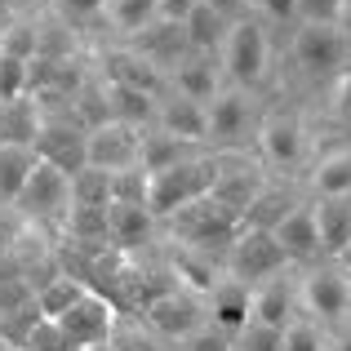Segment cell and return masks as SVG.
I'll return each mask as SVG.
<instances>
[{
    "label": "cell",
    "mask_w": 351,
    "mask_h": 351,
    "mask_svg": "<svg viewBox=\"0 0 351 351\" xmlns=\"http://www.w3.org/2000/svg\"><path fill=\"white\" fill-rule=\"evenodd\" d=\"M103 5H107V0H58V9L67 18H76V23H85V18H103Z\"/></svg>",
    "instance_id": "cell-43"
},
{
    "label": "cell",
    "mask_w": 351,
    "mask_h": 351,
    "mask_svg": "<svg viewBox=\"0 0 351 351\" xmlns=\"http://www.w3.org/2000/svg\"><path fill=\"white\" fill-rule=\"evenodd\" d=\"M0 351H5V338H0Z\"/></svg>",
    "instance_id": "cell-54"
},
{
    "label": "cell",
    "mask_w": 351,
    "mask_h": 351,
    "mask_svg": "<svg viewBox=\"0 0 351 351\" xmlns=\"http://www.w3.org/2000/svg\"><path fill=\"white\" fill-rule=\"evenodd\" d=\"M182 27H187V45H191V49H200V53H218V49H223V40H227V32H232V23H227L223 14H214L205 0L187 14V23H182Z\"/></svg>",
    "instance_id": "cell-27"
},
{
    "label": "cell",
    "mask_w": 351,
    "mask_h": 351,
    "mask_svg": "<svg viewBox=\"0 0 351 351\" xmlns=\"http://www.w3.org/2000/svg\"><path fill=\"white\" fill-rule=\"evenodd\" d=\"M302 23H338L343 14V0H298Z\"/></svg>",
    "instance_id": "cell-42"
},
{
    "label": "cell",
    "mask_w": 351,
    "mask_h": 351,
    "mask_svg": "<svg viewBox=\"0 0 351 351\" xmlns=\"http://www.w3.org/2000/svg\"><path fill=\"white\" fill-rule=\"evenodd\" d=\"M160 351H182V343H160Z\"/></svg>",
    "instance_id": "cell-52"
},
{
    "label": "cell",
    "mask_w": 351,
    "mask_h": 351,
    "mask_svg": "<svg viewBox=\"0 0 351 351\" xmlns=\"http://www.w3.org/2000/svg\"><path fill=\"white\" fill-rule=\"evenodd\" d=\"M311 182H316L320 196H351V147H338V152L320 156Z\"/></svg>",
    "instance_id": "cell-30"
},
{
    "label": "cell",
    "mask_w": 351,
    "mask_h": 351,
    "mask_svg": "<svg viewBox=\"0 0 351 351\" xmlns=\"http://www.w3.org/2000/svg\"><path fill=\"white\" fill-rule=\"evenodd\" d=\"M209 9H214V14H223L227 23H240V18L249 14V5H254V0H205Z\"/></svg>",
    "instance_id": "cell-46"
},
{
    "label": "cell",
    "mask_w": 351,
    "mask_h": 351,
    "mask_svg": "<svg viewBox=\"0 0 351 351\" xmlns=\"http://www.w3.org/2000/svg\"><path fill=\"white\" fill-rule=\"evenodd\" d=\"M112 67V85H129V89H143V94H160V67L143 53H112L107 58Z\"/></svg>",
    "instance_id": "cell-28"
},
{
    "label": "cell",
    "mask_w": 351,
    "mask_h": 351,
    "mask_svg": "<svg viewBox=\"0 0 351 351\" xmlns=\"http://www.w3.org/2000/svg\"><path fill=\"white\" fill-rule=\"evenodd\" d=\"M232 347H236V338L223 334L218 325H209V320H205V325H200L191 338H182V351H232Z\"/></svg>",
    "instance_id": "cell-41"
},
{
    "label": "cell",
    "mask_w": 351,
    "mask_h": 351,
    "mask_svg": "<svg viewBox=\"0 0 351 351\" xmlns=\"http://www.w3.org/2000/svg\"><path fill=\"white\" fill-rule=\"evenodd\" d=\"M23 351H80L76 343H71L67 334H62V325L58 320H36V329L23 338Z\"/></svg>",
    "instance_id": "cell-39"
},
{
    "label": "cell",
    "mask_w": 351,
    "mask_h": 351,
    "mask_svg": "<svg viewBox=\"0 0 351 351\" xmlns=\"http://www.w3.org/2000/svg\"><path fill=\"white\" fill-rule=\"evenodd\" d=\"M205 320H209L205 298L191 293V289H160L152 302H147V311H143V325L152 329L156 338H165V343L191 338Z\"/></svg>",
    "instance_id": "cell-3"
},
{
    "label": "cell",
    "mask_w": 351,
    "mask_h": 351,
    "mask_svg": "<svg viewBox=\"0 0 351 351\" xmlns=\"http://www.w3.org/2000/svg\"><path fill=\"white\" fill-rule=\"evenodd\" d=\"M173 227H178L182 245L205 249V254H227V249L236 245V236L245 232V218H240L236 209H227L223 200L205 196V200H196V205L178 209V214H173Z\"/></svg>",
    "instance_id": "cell-2"
},
{
    "label": "cell",
    "mask_w": 351,
    "mask_h": 351,
    "mask_svg": "<svg viewBox=\"0 0 351 351\" xmlns=\"http://www.w3.org/2000/svg\"><path fill=\"white\" fill-rule=\"evenodd\" d=\"M107 98H116L112 107V120H129V125H138V120H156V98L143 94V89H129V85H112L107 89Z\"/></svg>",
    "instance_id": "cell-34"
},
{
    "label": "cell",
    "mask_w": 351,
    "mask_h": 351,
    "mask_svg": "<svg viewBox=\"0 0 351 351\" xmlns=\"http://www.w3.org/2000/svg\"><path fill=\"white\" fill-rule=\"evenodd\" d=\"M311 214H316V227H320L325 258H338L343 245L351 240V196H320V205Z\"/></svg>",
    "instance_id": "cell-22"
},
{
    "label": "cell",
    "mask_w": 351,
    "mask_h": 351,
    "mask_svg": "<svg viewBox=\"0 0 351 351\" xmlns=\"http://www.w3.org/2000/svg\"><path fill=\"white\" fill-rule=\"evenodd\" d=\"M205 112H209V138L214 143H240L249 134V98L240 85L218 89L205 103Z\"/></svg>",
    "instance_id": "cell-15"
},
{
    "label": "cell",
    "mask_w": 351,
    "mask_h": 351,
    "mask_svg": "<svg viewBox=\"0 0 351 351\" xmlns=\"http://www.w3.org/2000/svg\"><path fill=\"white\" fill-rule=\"evenodd\" d=\"M236 351H285V329L249 320V325L236 334Z\"/></svg>",
    "instance_id": "cell-40"
},
{
    "label": "cell",
    "mask_w": 351,
    "mask_h": 351,
    "mask_svg": "<svg viewBox=\"0 0 351 351\" xmlns=\"http://www.w3.org/2000/svg\"><path fill=\"white\" fill-rule=\"evenodd\" d=\"M36 165V147H18V143H0V205H18L27 178Z\"/></svg>",
    "instance_id": "cell-24"
},
{
    "label": "cell",
    "mask_w": 351,
    "mask_h": 351,
    "mask_svg": "<svg viewBox=\"0 0 351 351\" xmlns=\"http://www.w3.org/2000/svg\"><path fill=\"white\" fill-rule=\"evenodd\" d=\"M293 316H298V289L285 280V271L263 280V285H254V320L258 325L285 329Z\"/></svg>",
    "instance_id": "cell-19"
},
{
    "label": "cell",
    "mask_w": 351,
    "mask_h": 351,
    "mask_svg": "<svg viewBox=\"0 0 351 351\" xmlns=\"http://www.w3.org/2000/svg\"><path fill=\"white\" fill-rule=\"evenodd\" d=\"M289 209H293V200L285 196L280 187H263V191H258V200L245 209V227H258V232H276V223H280Z\"/></svg>",
    "instance_id": "cell-33"
},
{
    "label": "cell",
    "mask_w": 351,
    "mask_h": 351,
    "mask_svg": "<svg viewBox=\"0 0 351 351\" xmlns=\"http://www.w3.org/2000/svg\"><path fill=\"white\" fill-rule=\"evenodd\" d=\"M298 307L307 311L311 320H320V325L347 320L351 316V276L338 263L316 267V271L302 280V289H298Z\"/></svg>",
    "instance_id": "cell-6"
},
{
    "label": "cell",
    "mask_w": 351,
    "mask_h": 351,
    "mask_svg": "<svg viewBox=\"0 0 351 351\" xmlns=\"http://www.w3.org/2000/svg\"><path fill=\"white\" fill-rule=\"evenodd\" d=\"M329 351H351V325L343 329V334L334 338V343H329Z\"/></svg>",
    "instance_id": "cell-49"
},
{
    "label": "cell",
    "mask_w": 351,
    "mask_h": 351,
    "mask_svg": "<svg viewBox=\"0 0 351 351\" xmlns=\"http://www.w3.org/2000/svg\"><path fill=\"white\" fill-rule=\"evenodd\" d=\"M276 240H280V249H285V258L289 263H311V258H320L325 249H320V227H316V214L311 209H302V205H293L289 214L276 223Z\"/></svg>",
    "instance_id": "cell-17"
},
{
    "label": "cell",
    "mask_w": 351,
    "mask_h": 351,
    "mask_svg": "<svg viewBox=\"0 0 351 351\" xmlns=\"http://www.w3.org/2000/svg\"><path fill=\"white\" fill-rule=\"evenodd\" d=\"M40 134V112L32 98H5L0 103V143H18V147H36Z\"/></svg>",
    "instance_id": "cell-23"
},
{
    "label": "cell",
    "mask_w": 351,
    "mask_h": 351,
    "mask_svg": "<svg viewBox=\"0 0 351 351\" xmlns=\"http://www.w3.org/2000/svg\"><path fill=\"white\" fill-rule=\"evenodd\" d=\"M334 107H338V116H351V67H343V76H338V89H334Z\"/></svg>",
    "instance_id": "cell-47"
},
{
    "label": "cell",
    "mask_w": 351,
    "mask_h": 351,
    "mask_svg": "<svg viewBox=\"0 0 351 351\" xmlns=\"http://www.w3.org/2000/svg\"><path fill=\"white\" fill-rule=\"evenodd\" d=\"M214 173H218V160H205V156H187V160L152 173V182H147V209L156 218H173L178 209L196 205V200H205L214 191Z\"/></svg>",
    "instance_id": "cell-1"
},
{
    "label": "cell",
    "mask_w": 351,
    "mask_h": 351,
    "mask_svg": "<svg viewBox=\"0 0 351 351\" xmlns=\"http://www.w3.org/2000/svg\"><path fill=\"white\" fill-rule=\"evenodd\" d=\"M116 351H160V338L143 325V320H116L112 338H107Z\"/></svg>",
    "instance_id": "cell-38"
},
{
    "label": "cell",
    "mask_w": 351,
    "mask_h": 351,
    "mask_svg": "<svg viewBox=\"0 0 351 351\" xmlns=\"http://www.w3.org/2000/svg\"><path fill=\"white\" fill-rule=\"evenodd\" d=\"M138 143H143V129L129 125V120H98L85 138V156L94 169H129L138 165Z\"/></svg>",
    "instance_id": "cell-9"
},
{
    "label": "cell",
    "mask_w": 351,
    "mask_h": 351,
    "mask_svg": "<svg viewBox=\"0 0 351 351\" xmlns=\"http://www.w3.org/2000/svg\"><path fill=\"white\" fill-rule=\"evenodd\" d=\"M218 53H200L187 49L178 62H173V85H178L182 98H196V103H209V98L223 89V76H218Z\"/></svg>",
    "instance_id": "cell-16"
},
{
    "label": "cell",
    "mask_w": 351,
    "mask_h": 351,
    "mask_svg": "<svg viewBox=\"0 0 351 351\" xmlns=\"http://www.w3.org/2000/svg\"><path fill=\"white\" fill-rule=\"evenodd\" d=\"M267 32L254 23V18H240L232 23V32H227L223 49H218V62H223L227 80L240 89H254L258 80L267 76Z\"/></svg>",
    "instance_id": "cell-4"
},
{
    "label": "cell",
    "mask_w": 351,
    "mask_h": 351,
    "mask_svg": "<svg viewBox=\"0 0 351 351\" xmlns=\"http://www.w3.org/2000/svg\"><path fill=\"white\" fill-rule=\"evenodd\" d=\"M18 209L32 214V218H67V209H71V178L62 169H53L49 160L36 156L32 178H27L23 196H18Z\"/></svg>",
    "instance_id": "cell-10"
},
{
    "label": "cell",
    "mask_w": 351,
    "mask_h": 351,
    "mask_svg": "<svg viewBox=\"0 0 351 351\" xmlns=\"http://www.w3.org/2000/svg\"><path fill=\"white\" fill-rule=\"evenodd\" d=\"M85 289H89V285L80 280V276L53 271L49 280H40V285H36V307H40V316H45V320H58L62 311H67V307H71V302H76Z\"/></svg>",
    "instance_id": "cell-26"
},
{
    "label": "cell",
    "mask_w": 351,
    "mask_h": 351,
    "mask_svg": "<svg viewBox=\"0 0 351 351\" xmlns=\"http://www.w3.org/2000/svg\"><path fill=\"white\" fill-rule=\"evenodd\" d=\"M334 263H338V267H343V271L351 276V240H347V245H343V254H338V258H334Z\"/></svg>",
    "instance_id": "cell-50"
},
{
    "label": "cell",
    "mask_w": 351,
    "mask_h": 351,
    "mask_svg": "<svg viewBox=\"0 0 351 351\" xmlns=\"http://www.w3.org/2000/svg\"><path fill=\"white\" fill-rule=\"evenodd\" d=\"M147 182H152V173L143 165L116 169L112 173V200H120V205H147Z\"/></svg>",
    "instance_id": "cell-37"
},
{
    "label": "cell",
    "mask_w": 351,
    "mask_h": 351,
    "mask_svg": "<svg viewBox=\"0 0 351 351\" xmlns=\"http://www.w3.org/2000/svg\"><path fill=\"white\" fill-rule=\"evenodd\" d=\"M187 49H191V45H187V27L169 23V18H156V23H147L143 32H138V53L152 58L156 67H165V62L173 67Z\"/></svg>",
    "instance_id": "cell-21"
},
{
    "label": "cell",
    "mask_w": 351,
    "mask_h": 351,
    "mask_svg": "<svg viewBox=\"0 0 351 351\" xmlns=\"http://www.w3.org/2000/svg\"><path fill=\"white\" fill-rule=\"evenodd\" d=\"M187 147L191 143H182V138L165 134V129H152V134H143V143H138V165H143L147 173H160V169H169V165L187 160L191 156Z\"/></svg>",
    "instance_id": "cell-29"
},
{
    "label": "cell",
    "mask_w": 351,
    "mask_h": 351,
    "mask_svg": "<svg viewBox=\"0 0 351 351\" xmlns=\"http://www.w3.org/2000/svg\"><path fill=\"white\" fill-rule=\"evenodd\" d=\"M285 267H289V258H285L280 240L271 232H258V227H245V232L236 236V245L227 249V276H236V280L245 285H263L271 280V276H280Z\"/></svg>",
    "instance_id": "cell-5"
},
{
    "label": "cell",
    "mask_w": 351,
    "mask_h": 351,
    "mask_svg": "<svg viewBox=\"0 0 351 351\" xmlns=\"http://www.w3.org/2000/svg\"><path fill=\"white\" fill-rule=\"evenodd\" d=\"M347 120H351V116H347Z\"/></svg>",
    "instance_id": "cell-55"
},
{
    "label": "cell",
    "mask_w": 351,
    "mask_h": 351,
    "mask_svg": "<svg viewBox=\"0 0 351 351\" xmlns=\"http://www.w3.org/2000/svg\"><path fill=\"white\" fill-rule=\"evenodd\" d=\"M71 205L107 209V205H112V173L94 169V165H85L80 173H71Z\"/></svg>",
    "instance_id": "cell-32"
},
{
    "label": "cell",
    "mask_w": 351,
    "mask_h": 351,
    "mask_svg": "<svg viewBox=\"0 0 351 351\" xmlns=\"http://www.w3.org/2000/svg\"><path fill=\"white\" fill-rule=\"evenodd\" d=\"M14 240H18V232H14V227H5V223H0V258L9 254V245H14Z\"/></svg>",
    "instance_id": "cell-48"
},
{
    "label": "cell",
    "mask_w": 351,
    "mask_h": 351,
    "mask_svg": "<svg viewBox=\"0 0 351 351\" xmlns=\"http://www.w3.org/2000/svg\"><path fill=\"white\" fill-rule=\"evenodd\" d=\"M263 173H258V165H245V160H218V173H214V191L209 196L223 200L227 209H236L240 218H245V209L258 200V191H263Z\"/></svg>",
    "instance_id": "cell-14"
},
{
    "label": "cell",
    "mask_w": 351,
    "mask_h": 351,
    "mask_svg": "<svg viewBox=\"0 0 351 351\" xmlns=\"http://www.w3.org/2000/svg\"><path fill=\"white\" fill-rule=\"evenodd\" d=\"M173 271H178L182 289H191V293H200V298H205V293L214 289V280L223 276V267H218V258H214V254L182 245L178 254H173Z\"/></svg>",
    "instance_id": "cell-25"
},
{
    "label": "cell",
    "mask_w": 351,
    "mask_h": 351,
    "mask_svg": "<svg viewBox=\"0 0 351 351\" xmlns=\"http://www.w3.org/2000/svg\"><path fill=\"white\" fill-rule=\"evenodd\" d=\"M302 120L293 112H271L258 125V152H263L267 165H276V169H293V165L302 160Z\"/></svg>",
    "instance_id": "cell-13"
},
{
    "label": "cell",
    "mask_w": 351,
    "mask_h": 351,
    "mask_svg": "<svg viewBox=\"0 0 351 351\" xmlns=\"http://www.w3.org/2000/svg\"><path fill=\"white\" fill-rule=\"evenodd\" d=\"M156 129L182 138V143H205L209 138V112H205V103L178 94V98H169V103L156 107Z\"/></svg>",
    "instance_id": "cell-18"
},
{
    "label": "cell",
    "mask_w": 351,
    "mask_h": 351,
    "mask_svg": "<svg viewBox=\"0 0 351 351\" xmlns=\"http://www.w3.org/2000/svg\"><path fill=\"white\" fill-rule=\"evenodd\" d=\"M338 27H343V36H347V40H351V5L343 9V14H338Z\"/></svg>",
    "instance_id": "cell-51"
},
{
    "label": "cell",
    "mask_w": 351,
    "mask_h": 351,
    "mask_svg": "<svg viewBox=\"0 0 351 351\" xmlns=\"http://www.w3.org/2000/svg\"><path fill=\"white\" fill-rule=\"evenodd\" d=\"M103 18L116 27V32L138 36L147 23H156V18H160V9H156V0H107V5H103Z\"/></svg>",
    "instance_id": "cell-31"
},
{
    "label": "cell",
    "mask_w": 351,
    "mask_h": 351,
    "mask_svg": "<svg viewBox=\"0 0 351 351\" xmlns=\"http://www.w3.org/2000/svg\"><path fill=\"white\" fill-rule=\"evenodd\" d=\"M205 311H209V325H218L223 334H240V329L254 320V285L236 280V276H218L214 289L205 293Z\"/></svg>",
    "instance_id": "cell-12"
},
{
    "label": "cell",
    "mask_w": 351,
    "mask_h": 351,
    "mask_svg": "<svg viewBox=\"0 0 351 351\" xmlns=\"http://www.w3.org/2000/svg\"><path fill=\"white\" fill-rule=\"evenodd\" d=\"M258 9H263L267 18H276V23H285V18H298V0H254Z\"/></svg>",
    "instance_id": "cell-45"
},
{
    "label": "cell",
    "mask_w": 351,
    "mask_h": 351,
    "mask_svg": "<svg viewBox=\"0 0 351 351\" xmlns=\"http://www.w3.org/2000/svg\"><path fill=\"white\" fill-rule=\"evenodd\" d=\"M351 40L343 36L338 23H302L293 32V62L311 76H325V71H343Z\"/></svg>",
    "instance_id": "cell-8"
},
{
    "label": "cell",
    "mask_w": 351,
    "mask_h": 351,
    "mask_svg": "<svg viewBox=\"0 0 351 351\" xmlns=\"http://www.w3.org/2000/svg\"><path fill=\"white\" fill-rule=\"evenodd\" d=\"M232 351H236V347H232Z\"/></svg>",
    "instance_id": "cell-56"
},
{
    "label": "cell",
    "mask_w": 351,
    "mask_h": 351,
    "mask_svg": "<svg viewBox=\"0 0 351 351\" xmlns=\"http://www.w3.org/2000/svg\"><path fill=\"white\" fill-rule=\"evenodd\" d=\"M85 138L89 129L71 125V120H45L40 116V134H36V156L40 160H49L53 169H62L71 178V173H80L89 165L85 156Z\"/></svg>",
    "instance_id": "cell-11"
},
{
    "label": "cell",
    "mask_w": 351,
    "mask_h": 351,
    "mask_svg": "<svg viewBox=\"0 0 351 351\" xmlns=\"http://www.w3.org/2000/svg\"><path fill=\"white\" fill-rule=\"evenodd\" d=\"M0 53H9V58H18V62L40 58V32H36V27H27V23L0 27Z\"/></svg>",
    "instance_id": "cell-35"
},
{
    "label": "cell",
    "mask_w": 351,
    "mask_h": 351,
    "mask_svg": "<svg viewBox=\"0 0 351 351\" xmlns=\"http://www.w3.org/2000/svg\"><path fill=\"white\" fill-rule=\"evenodd\" d=\"M89 351H116L112 343H98V347H89Z\"/></svg>",
    "instance_id": "cell-53"
},
{
    "label": "cell",
    "mask_w": 351,
    "mask_h": 351,
    "mask_svg": "<svg viewBox=\"0 0 351 351\" xmlns=\"http://www.w3.org/2000/svg\"><path fill=\"white\" fill-rule=\"evenodd\" d=\"M196 5H200V0H156L160 18H169V23H187V14H191Z\"/></svg>",
    "instance_id": "cell-44"
},
{
    "label": "cell",
    "mask_w": 351,
    "mask_h": 351,
    "mask_svg": "<svg viewBox=\"0 0 351 351\" xmlns=\"http://www.w3.org/2000/svg\"><path fill=\"white\" fill-rule=\"evenodd\" d=\"M152 227H156V214L147 205H120V200L107 205V245L138 249V245H147Z\"/></svg>",
    "instance_id": "cell-20"
},
{
    "label": "cell",
    "mask_w": 351,
    "mask_h": 351,
    "mask_svg": "<svg viewBox=\"0 0 351 351\" xmlns=\"http://www.w3.org/2000/svg\"><path fill=\"white\" fill-rule=\"evenodd\" d=\"M285 351H329L325 325L311 320V316H293L285 325Z\"/></svg>",
    "instance_id": "cell-36"
},
{
    "label": "cell",
    "mask_w": 351,
    "mask_h": 351,
    "mask_svg": "<svg viewBox=\"0 0 351 351\" xmlns=\"http://www.w3.org/2000/svg\"><path fill=\"white\" fill-rule=\"evenodd\" d=\"M116 320H120V307H116V302L103 298L98 289H85L58 316V325H62V334H67L80 351H89V347H98V343H107V338H112Z\"/></svg>",
    "instance_id": "cell-7"
}]
</instances>
